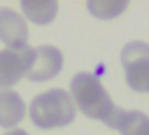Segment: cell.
I'll use <instances>...</instances> for the list:
<instances>
[{"mask_svg":"<svg viewBox=\"0 0 149 135\" xmlns=\"http://www.w3.org/2000/svg\"><path fill=\"white\" fill-rule=\"evenodd\" d=\"M70 95L74 105L86 116L114 127L120 108L114 105L109 92L100 80L87 72L76 73L70 81Z\"/></svg>","mask_w":149,"mask_h":135,"instance_id":"obj_1","label":"cell"},{"mask_svg":"<svg viewBox=\"0 0 149 135\" xmlns=\"http://www.w3.org/2000/svg\"><path fill=\"white\" fill-rule=\"evenodd\" d=\"M30 121L38 129H57L72 124L76 116L74 105L70 92L60 87H52L37 94L29 106Z\"/></svg>","mask_w":149,"mask_h":135,"instance_id":"obj_2","label":"cell"},{"mask_svg":"<svg viewBox=\"0 0 149 135\" xmlns=\"http://www.w3.org/2000/svg\"><path fill=\"white\" fill-rule=\"evenodd\" d=\"M120 64L130 89L149 94V43L129 41L120 51Z\"/></svg>","mask_w":149,"mask_h":135,"instance_id":"obj_3","label":"cell"},{"mask_svg":"<svg viewBox=\"0 0 149 135\" xmlns=\"http://www.w3.org/2000/svg\"><path fill=\"white\" fill-rule=\"evenodd\" d=\"M35 60V48L30 45L24 48L0 49V89H8L30 70Z\"/></svg>","mask_w":149,"mask_h":135,"instance_id":"obj_4","label":"cell"},{"mask_svg":"<svg viewBox=\"0 0 149 135\" xmlns=\"http://www.w3.org/2000/svg\"><path fill=\"white\" fill-rule=\"evenodd\" d=\"M63 54L59 48L51 45H41L35 48V60L30 70L27 72V78L30 81H48L52 80L62 72Z\"/></svg>","mask_w":149,"mask_h":135,"instance_id":"obj_5","label":"cell"},{"mask_svg":"<svg viewBox=\"0 0 149 135\" xmlns=\"http://www.w3.org/2000/svg\"><path fill=\"white\" fill-rule=\"evenodd\" d=\"M29 40V27L21 13L8 6H0V41L6 48H24Z\"/></svg>","mask_w":149,"mask_h":135,"instance_id":"obj_6","label":"cell"},{"mask_svg":"<svg viewBox=\"0 0 149 135\" xmlns=\"http://www.w3.org/2000/svg\"><path fill=\"white\" fill-rule=\"evenodd\" d=\"M26 116V104L15 89L0 91V127L16 129Z\"/></svg>","mask_w":149,"mask_h":135,"instance_id":"obj_7","label":"cell"},{"mask_svg":"<svg viewBox=\"0 0 149 135\" xmlns=\"http://www.w3.org/2000/svg\"><path fill=\"white\" fill-rule=\"evenodd\" d=\"M113 129L120 135H149V116L138 110H120Z\"/></svg>","mask_w":149,"mask_h":135,"instance_id":"obj_8","label":"cell"},{"mask_svg":"<svg viewBox=\"0 0 149 135\" xmlns=\"http://www.w3.org/2000/svg\"><path fill=\"white\" fill-rule=\"evenodd\" d=\"M21 8L27 19L38 26H45L57 16L59 3L56 0H22Z\"/></svg>","mask_w":149,"mask_h":135,"instance_id":"obj_9","label":"cell"},{"mask_svg":"<svg viewBox=\"0 0 149 135\" xmlns=\"http://www.w3.org/2000/svg\"><path fill=\"white\" fill-rule=\"evenodd\" d=\"M86 6L91 15L98 19H113L122 15L124 10H127L129 2L125 0H89Z\"/></svg>","mask_w":149,"mask_h":135,"instance_id":"obj_10","label":"cell"},{"mask_svg":"<svg viewBox=\"0 0 149 135\" xmlns=\"http://www.w3.org/2000/svg\"><path fill=\"white\" fill-rule=\"evenodd\" d=\"M3 135H29V132L24 129H19V127H16V129H11L8 130V132H5Z\"/></svg>","mask_w":149,"mask_h":135,"instance_id":"obj_11","label":"cell"}]
</instances>
